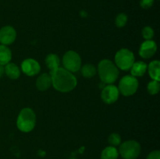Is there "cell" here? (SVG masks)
<instances>
[{"label":"cell","instance_id":"1","mask_svg":"<svg viewBox=\"0 0 160 159\" xmlns=\"http://www.w3.org/2000/svg\"><path fill=\"white\" fill-rule=\"evenodd\" d=\"M52 78V86L56 90L67 93L73 90L76 87L78 80L73 73L62 67H59L54 71L49 73Z\"/></svg>","mask_w":160,"mask_h":159},{"label":"cell","instance_id":"2","mask_svg":"<svg viewBox=\"0 0 160 159\" xmlns=\"http://www.w3.org/2000/svg\"><path fill=\"white\" fill-rule=\"evenodd\" d=\"M98 73L103 83L112 84L118 78L120 72L115 63L109 59H102L98 65Z\"/></svg>","mask_w":160,"mask_h":159},{"label":"cell","instance_id":"3","mask_svg":"<svg viewBox=\"0 0 160 159\" xmlns=\"http://www.w3.org/2000/svg\"><path fill=\"white\" fill-rule=\"evenodd\" d=\"M36 125V115L30 108H23L19 113L17 120V128L21 132H29L34 129Z\"/></svg>","mask_w":160,"mask_h":159},{"label":"cell","instance_id":"4","mask_svg":"<svg viewBox=\"0 0 160 159\" xmlns=\"http://www.w3.org/2000/svg\"><path fill=\"white\" fill-rule=\"evenodd\" d=\"M134 62L135 58L134 53L128 48H121L116 53L115 65L121 70H130Z\"/></svg>","mask_w":160,"mask_h":159},{"label":"cell","instance_id":"5","mask_svg":"<svg viewBox=\"0 0 160 159\" xmlns=\"http://www.w3.org/2000/svg\"><path fill=\"white\" fill-rule=\"evenodd\" d=\"M118 151L123 159H136L140 155L142 147L136 140H127L120 144Z\"/></svg>","mask_w":160,"mask_h":159},{"label":"cell","instance_id":"6","mask_svg":"<svg viewBox=\"0 0 160 159\" xmlns=\"http://www.w3.org/2000/svg\"><path fill=\"white\" fill-rule=\"evenodd\" d=\"M138 85V80L137 78L131 75H127L123 76L119 83V92L123 96H131L137 92Z\"/></svg>","mask_w":160,"mask_h":159},{"label":"cell","instance_id":"7","mask_svg":"<svg viewBox=\"0 0 160 159\" xmlns=\"http://www.w3.org/2000/svg\"><path fill=\"white\" fill-rule=\"evenodd\" d=\"M62 64L64 69L70 73H76L81 70V59L80 55L74 51H68L62 57Z\"/></svg>","mask_w":160,"mask_h":159},{"label":"cell","instance_id":"8","mask_svg":"<svg viewBox=\"0 0 160 159\" xmlns=\"http://www.w3.org/2000/svg\"><path fill=\"white\" fill-rule=\"evenodd\" d=\"M119 95L120 92L118 87L113 84H108L102 90L101 98L106 104H111L115 103L118 100Z\"/></svg>","mask_w":160,"mask_h":159},{"label":"cell","instance_id":"9","mask_svg":"<svg viewBox=\"0 0 160 159\" xmlns=\"http://www.w3.org/2000/svg\"><path fill=\"white\" fill-rule=\"evenodd\" d=\"M21 70L27 76H35L40 73V64L37 60L34 59H24L21 63Z\"/></svg>","mask_w":160,"mask_h":159},{"label":"cell","instance_id":"10","mask_svg":"<svg viewBox=\"0 0 160 159\" xmlns=\"http://www.w3.org/2000/svg\"><path fill=\"white\" fill-rule=\"evenodd\" d=\"M17 38V31L12 26H5L0 29V43L9 45L13 43Z\"/></svg>","mask_w":160,"mask_h":159},{"label":"cell","instance_id":"11","mask_svg":"<svg viewBox=\"0 0 160 159\" xmlns=\"http://www.w3.org/2000/svg\"><path fill=\"white\" fill-rule=\"evenodd\" d=\"M157 45L152 40H145L139 48V55L143 59H150L156 54Z\"/></svg>","mask_w":160,"mask_h":159},{"label":"cell","instance_id":"12","mask_svg":"<svg viewBox=\"0 0 160 159\" xmlns=\"http://www.w3.org/2000/svg\"><path fill=\"white\" fill-rule=\"evenodd\" d=\"M52 86V78L49 73H44L41 74L36 80V87L40 91H45Z\"/></svg>","mask_w":160,"mask_h":159},{"label":"cell","instance_id":"13","mask_svg":"<svg viewBox=\"0 0 160 159\" xmlns=\"http://www.w3.org/2000/svg\"><path fill=\"white\" fill-rule=\"evenodd\" d=\"M147 69H148V65L145 62L139 61V62H134L130 70H131V76L134 77H140L145 74Z\"/></svg>","mask_w":160,"mask_h":159},{"label":"cell","instance_id":"14","mask_svg":"<svg viewBox=\"0 0 160 159\" xmlns=\"http://www.w3.org/2000/svg\"><path fill=\"white\" fill-rule=\"evenodd\" d=\"M4 73L11 80H17L20 76V70L19 67L12 62H9L4 67Z\"/></svg>","mask_w":160,"mask_h":159},{"label":"cell","instance_id":"15","mask_svg":"<svg viewBox=\"0 0 160 159\" xmlns=\"http://www.w3.org/2000/svg\"><path fill=\"white\" fill-rule=\"evenodd\" d=\"M45 64L51 73L60 67V59L56 54L50 53L45 58Z\"/></svg>","mask_w":160,"mask_h":159},{"label":"cell","instance_id":"16","mask_svg":"<svg viewBox=\"0 0 160 159\" xmlns=\"http://www.w3.org/2000/svg\"><path fill=\"white\" fill-rule=\"evenodd\" d=\"M147 70L148 71L150 77L152 80L159 81L160 80V62L159 60L152 61L148 65Z\"/></svg>","mask_w":160,"mask_h":159},{"label":"cell","instance_id":"17","mask_svg":"<svg viewBox=\"0 0 160 159\" xmlns=\"http://www.w3.org/2000/svg\"><path fill=\"white\" fill-rule=\"evenodd\" d=\"M12 59V51L6 45H0V65H6Z\"/></svg>","mask_w":160,"mask_h":159},{"label":"cell","instance_id":"18","mask_svg":"<svg viewBox=\"0 0 160 159\" xmlns=\"http://www.w3.org/2000/svg\"><path fill=\"white\" fill-rule=\"evenodd\" d=\"M119 157V151L116 147H106L101 154V159H117Z\"/></svg>","mask_w":160,"mask_h":159},{"label":"cell","instance_id":"19","mask_svg":"<svg viewBox=\"0 0 160 159\" xmlns=\"http://www.w3.org/2000/svg\"><path fill=\"white\" fill-rule=\"evenodd\" d=\"M81 74L85 78H92L95 76L97 73L96 67L90 63H87L81 67Z\"/></svg>","mask_w":160,"mask_h":159},{"label":"cell","instance_id":"20","mask_svg":"<svg viewBox=\"0 0 160 159\" xmlns=\"http://www.w3.org/2000/svg\"><path fill=\"white\" fill-rule=\"evenodd\" d=\"M148 92L152 95L157 94L160 90V84L159 81L157 80H152L148 83L147 86Z\"/></svg>","mask_w":160,"mask_h":159},{"label":"cell","instance_id":"21","mask_svg":"<svg viewBox=\"0 0 160 159\" xmlns=\"http://www.w3.org/2000/svg\"><path fill=\"white\" fill-rule=\"evenodd\" d=\"M128 16H127V14L123 13V12H120V13H119L118 15L117 16V17H116V26H117V27L120 28L123 27V26L127 24V23H128Z\"/></svg>","mask_w":160,"mask_h":159},{"label":"cell","instance_id":"22","mask_svg":"<svg viewBox=\"0 0 160 159\" xmlns=\"http://www.w3.org/2000/svg\"><path fill=\"white\" fill-rule=\"evenodd\" d=\"M108 142L110 146L117 147L121 143V137L120 134L117 133V132L111 133L108 137Z\"/></svg>","mask_w":160,"mask_h":159},{"label":"cell","instance_id":"23","mask_svg":"<svg viewBox=\"0 0 160 159\" xmlns=\"http://www.w3.org/2000/svg\"><path fill=\"white\" fill-rule=\"evenodd\" d=\"M142 37L145 40H152V37H154V31H153L152 28L149 26H146L143 28L142 30Z\"/></svg>","mask_w":160,"mask_h":159},{"label":"cell","instance_id":"24","mask_svg":"<svg viewBox=\"0 0 160 159\" xmlns=\"http://www.w3.org/2000/svg\"><path fill=\"white\" fill-rule=\"evenodd\" d=\"M154 4V0H140V6L143 9H149Z\"/></svg>","mask_w":160,"mask_h":159},{"label":"cell","instance_id":"25","mask_svg":"<svg viewBox=\"0 0 160 159\" xmlns=\"http://www.w3.org/2000/svg\"><path fill=\"white\" fill-rule=\"evenodd\" d=\"M147 159H160L159 151H153L149 153Z\"/></svg>","mask_w":160,"mask_h":159},{"label":"cell","instance_id":"26","mask_svg":"<svg viewBox=\"0 0 160 159\" xmlns=\"http://www.w3.org/2000/svg\"><path fill=\"white\" fill-rule=\"evenodd\" d=\"M4 65H0V78L3 76L4 74Z\"/></svg>","mask_w":160,"mask_h":159}]
</instances>
